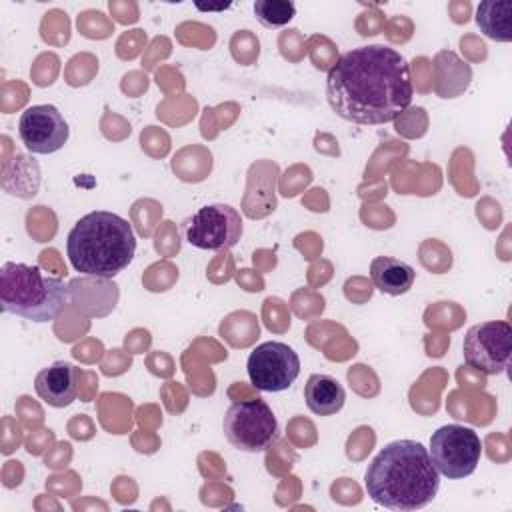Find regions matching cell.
Returning <instances> with one entry per match:
<instances>
[{"label": "cell", "instance_id": "6da1fadb", "mask_svg": "<svg viewBox=\"0 0 512 512\" xmlns=\"http://www.w3.org/2000/svg\"><path fill=\"white\" fill-rule=\"evenodd\" d=\"M412 96L408 60L386 44L352 48L326 76L330 108L354 124L394 122L412 104Z\"/></svg>", "mask_w": 512, "mask_h": 512}, {"label": "cell", "instance_id": "7a4b0ae2", "mask_svg": "<svg viewBox=\"0 0 512 512\" xmlns=\"http://www.w3.org/2000/svg\"><path fill=\"white\" fill-rule=\"evenodd\" d=\"M364 488L378 506L412 512L434 500L440 488V472L422 442L394 440L368 464Z\"/></svg>", "mask_w": 512, "mask_h": 512}, {"label": "cell", "instance_id": "3957f363", "mask_svg": "<svg viewBox=\"0 0 512 512\" xmlns=\"http://www.w3.org/2000/svg\"><path fill=\"white\" fill-rule=\"evenodd\" d=\"M66 252L76 272L96 278H114L132 262L136 234L126 218L108 210H94L72 226Z\"/></svg>", "mask_w": 512, "mask_h": 512}, {"label": "cell", "instance_id": "277c9868", "mask_svg": "<svg viewBox=\"0 0 512 512\" xmlns=\"http://www.w3.org/2000/svg\"><path fill=\"white\" fill-rule=\"evenodd\" d=\"M70 300L62 278L46 274L36 264L6 262L0 268L2 310L30 322H50L60 316Z\"/></svg>", "mask_w": 512, "mask_h": 512}, {"label": "cell", "instance_id": "5b68a950", "mask_svg": "<svg viewBox=\"0 0 512 512\" xmlns=\"http://www.w3.org/2000/svg\"><path fill=\"white\" fill-rule=\"evenodd\" d=\"M222 430L236 450L264 452L278 438V420L262 398L240 400L226 410Z\"/></svg>", "mask_w": 512, "mask_h": 512}, {"label": "cell", "instance_id": "8992f818", "mask_svg": "<svg viewBox=\"0 0 512 512\" xmlns=\"http://www.w3.org/2000/svg\"><path fill=\"white\" fill-rule=\"evenodd\" d=\"M430 458L440 472L450 480L470 476L482 456L480 436L462 424H444L430 436Z\"/></svg>", "mask_w": 512, "mask_h": 512}, {"label": "cell", "instance_id": "52a82bcc", "mask_svg": "<svg viewBox=\"0 0 512 512\" xmlns=\"http://www.w3.org/2000/svg\"><path fill=\"white\" fill-rule=\"evenodd\" d=\"M512 352V328L506 320L480 322L468 328L462 354L464 362L482 374H502Z\"/></svg>", "mask_w": 512, "mask_h": 512}, {"label": "cell", "instance_id": "ba28073f", "mask_svg": "<svg viewBox=\"0 0 512 512\" xmlns=\"http://www.w3.org/2000/svg\"><path fill=\"white\" fill-rule=\"evenodd\" d=\"M190 246L210 252H222L242 238V218L230 204H208L186 222L184 228Z\"/></svg>", "mask_w": 512, "mask_h": 512}, {"label": "cell", "instance_id": "9c48e42d", "mask_svg": "<svg viewBox=\"0 0 512 512\" xmlns=\"http://www.w3.org/2000/svg\"><path fill=\"white\" fill-rule=\"evenodd\" d=\"M248 378L262 392L288 390L300 374V358L296 350L284 342L270 340L258 344L246 362Z\"/></svg>", "mask_w": 512, "mask_h": 512}, {"label": "cell", "instance_id": "30bf717a", "mask_svg": "<svg viewBox=\"0 0 512 512\" xmlns=\"http://www.w3.org/2000/svg\"><path fill=\"white\" fill-rule=\"evenodd\" d=\"M18 134L32 154H52L68 142L70 128L56 106L34 104L22 112Z\"/></svg>", "mask_w": 512, "mask_h": 512}, {"label": "cell", "instance_id": "8fae6325", "mask_svg": "<svg viewBox=\"0 0 512 512\" xmlns=\"http://www.w3.org/2000/svg\"><path fill=\"white\" fill-rule=\"evenodd\" d=\"M36 394L52 408H64L74 402L78 390V368L70 362L56 360L42 368L34 378Z\"/></svg>", "mask_w": 512, "mask_h": 512}, {"label": "cell", "instance_id": "7c38bea8", "mask_svg": "<svg viewBox=\"0 0 512 512\" xmlns=\"http://www.w3.org/2000/svg\"><path fill=\"white\" fill-rule=\"evenodd\" d=\"M304 400L316 416H332L342 410L346 392L344 386L330 374H310L304 386Z\"/></svg>", "mask_w": 512, "mask_h": 512}, {"label": "cell", "instance_id": "4fadbf2b", "mask_svg": "<svg viewBox=\"0 0 512 512\" xmlns=\"http://www.w3.org/2000/svg\"><path fill=\"white\" fill-rule=\"evenodd\" d=\"M370 278L382 294L400 296L412 288L416 272L404 260L392 256H376L370 262Z\"/></svg>", "mask_w": 512, "mask_h": 512}, {"label": "cell", "instance_id": "5bb4252c", "mask_svg": "<svg viewBox=\"0 0 512 512\" xmlns=\"http://www.w3.org/2000/svg\"><path fill=\"white\" fill-rule=\"evenodd\" d=\"M476 24L484 36L496 42L512 40V2L510 0H484L476 8Z\"/></svg>", "mask_w": 512, "mask_h": 512}, {"label": "cell", "instance_id": "9a60e30c", "mask_svg": "<svg viewBox=\"0 0 512 512\" xmlns=\"http://www.w3.org/2000/svg\"><path fill=\"white\" fill-rule=\"evenodd\" d=\"M254 14L262 26L280 28L296 16V6L290 0H256Z\"/></svg>", "mask_w": 512, "mask_h": 512}]
</instances>
